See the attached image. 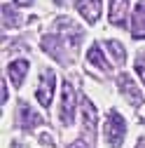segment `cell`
<instances>
[{
  "mask_svg": "<svg viewBox=\"0 0 145 148\" xmlns=\"http://www.w3.org/2000/svg\"><path fill=\"white\" fill-rule=\"evenodd\" d=\"M103 136L108 141L110 148H119L124 143V136H126V122L124 118L117 113V110H110L105 118V127H103Z\"/></svg>",
  "mask_w": 145,
  "mask_h": 148,
  "instance_id": "6da1fadb",
  "label": "cell"
},
{
  "mask_svg": "<svg viewBox=\"0 0 145 148\" xmlns=\"http://www.w3.org/2000/svg\"><path fill=\"white\" fill-rule=\"evenodd\" d=\"M54 85H56V75H54L51 71H45L42 75H40V85H38V89H35V97H38V101H40L42 108H47V106L51 103Z\"/></svg>",
  "mask_w": 145,
  "mask_h": 148,
  "instance_id": "7a4b0ae2",
  "label": "cell"
},
{
  "mask_svg": "<svg viewBox=\"0 0 145 148\" xmlns=\"http://www.w3.org/2000/svg\"><path fill=\"white\" fill-rule=\"evenodd\" d=\"M75 120V89H72L70 82L63 85V99H61V122L66 127L72 125Z\"/></svg>",
  "mask_w": 145,
  "mask_h": 148,
  "instance_id": "3957f363",
  "label": "cell"
},
{
  "mask_svg": "<svg viewBox=\"0 0 145 148\" xmlns=\"http://www.w3.org/2000/svg\"><path fill=\"white\" fill-rule=\"evenodd\" d=\"M77 12L84 16L89 24H96L101 16V0H77Z\"/></svg>",
  "mask_w": 145,
  "mask_h": 148,
  "instance_id": "277c9868",
  "label": "cell"
},
{
  "mask_svg": "<svg viewBox=\"0 0 145 148\" xmlns=\"http://www.w3.org/2000/svg\"><path fill=\"white\" fill-rule=\"evenodd\" d=\"M131 35L136 40L145 38V0H138V5H136L133 19H131Z\"/></svg>",
  "mask_w": 145,
  "mask_h": 148,
  "instance_id": "5b68a950",
  "label": "cell"
},
{
  "mask_svg": "<svg viewBox=\"0 0 145 148\" xmlns=\"http://www.w3.org/2000/svg\"><path fill=\"white\" fill-rule=\"evenodd\" d=\"M119 87H122V92H124V97L126 99H129L133 106L136 103H140V99H143V94H140V92H138V87H136V82L129 78V75H126V73H122V75H119Z\"/></svg>",
  "mask_w": 145,
  "mask_h": 148,
  "instance_id": "8992f818",
  "label": "cell"
},
{
  "mask_svg": "<svg viewBox=\"0 0 145 148\" xmlns=\"http://www.w3.org/2000/svg\"><path fill=\"white\" fill-rule=\"evenodd\" d=\"M126 14H129V0H110V24L124 26Z\"/></svg>",
  "mask_w": 145,
  "mask_h": 148,
  "instance_id": "52a82bcc",
  "label": "cell"
},
{
  "mask_svg": "<svg viewBox=\"0 0 145 148\" xmlns=\"http://www.w3.org/2000/svg\"><path fill=\"white\" fill-rule=\"evenodd\" d=\"M87 64L94 66V68H98V71H110V64L105 61L103 52H101V47H98L96 42L89 47V52H87Z\"/></svg>",
  "mask_w": 145,
  "mask_h": 148,
  "instance_id": "ba28073f",
  "label": "cell"
},
{
  "mask_svg": "<svg viewBox=\"0 0 145 148\" xmlns=\"http://www.w3.org/2000/svg\"><path fill=\"white\" fill-rule=\"evenodd\" d=\"M82 110H84V129L94 139V132H96V108H94V103L89 101L87 97L82 99Z\"/></svg>",
  "mask_w": 145,
  "mask_h": 148,
  "instance_id": "9c48e42d",
  "label": "cell"
},
{
  "mask_svg": "<svg viewBox=\"0 0 145 148\" xmlns=\"http://www.w3.org/2000/svg\"><path fill=\"white\" fill-rule=\"evenodd\" d=\"M26 71H28V61H24V59H19V61H12L9 66H7V73H9V80L19 87L21 82H24V78H26Z\"/></svg>",
  "mask_w": 145,
  "mask_h": 148,
  "instance_id": "30bf717a",
  "label": "cell"
},
{
  "mask_svg": "<svg viewBox=\"0 0 145 148\" xmlns=\"http://www.w3.org/2000/svg\"><path fill=\"white\" fill-rule=\"evenodd\" d=\"M19 115H21V127H35V125H42V118L38 113H33L28 106H21L19 108Z\"/></svg>",
  "mask_w": 145,
  "mask_h": 148,
  "instance_id": "8fae6325",
  "label": "cell"
},
{
  "mask_svg": "<svg viewBox=\"0 0 145 148\" xmlns=\"http://www.w3.org/2000/svg\"><path fill=\"white\" fill-rule=\"evenodd\" d=\"M105 47H108V49L112 52V57H115V59H117L119 64H124L126 54H124V47H122V45H119L117 40H108V42H105Z\"/></svg>",
  "mask_w": 145,
  "mask_h": 148,
  "instance_id": "7c38bea8",
  "label": "cell"
},
{
  "mask_svg": "<svg viewBox=\"0 0 145 148\" xmlns=\"http://www.w3.org/2000/svg\"><path fill=\"white\" fill-rule=\"evenodd\" d=\"M136 71H138V75H140V80L145 82V49L138 54V59H136Z\"/></svg>",
  "mask_w": 145,
  "mask_h": 148,
  "instance_id": "4fadbf2b",
  "label": "cell"
},
{
  "mask_svg": "<svg viewBox=\"0 0 145 148\" xmlns=\"http://www.w3.org/2000/svg\"><path fill=\"white\" fill-rule=\"evenodd\" d=\"M16 5H21V7H28V5H33V0H14Z\"/></svg>",
  "mask_w": 145,
  "mask_h": 148,
  "instance_id": "5bb4252c",
  "label": "cell"
},
{
  "mask_svg": "<svg viewBox=\"0 0 145 148\" xmlns=\"http://www.w3.org/2000/svg\"><path fill=\"white\" fill-rule=\"evenodd\" d=\"M70 148H87V146H84V143H82V141H77V143H72V146H70Z\"/></svg>",
  "mask_w": 145,
  "mask_h": 148,
  "instance_id": "9a60e30c",
  "label": "cell"
}]
</instances>
